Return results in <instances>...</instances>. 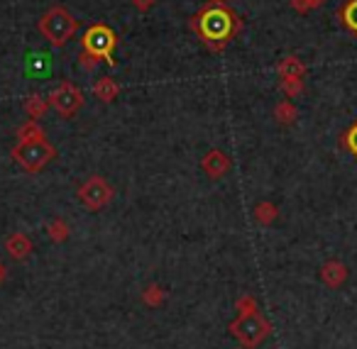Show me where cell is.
<instances>
[{
  "label": "cell",
  "mask_w": 357,
  "mask_h": 349,
  "mask_svg": "<svg viewBox=\"0 0 357 349\" xmlns=\"http://www.w3.org/2000/svg\"><path fill=\"white\" fill-rule=\"evenodd\" d=\"M189 27L206 49L220 54L243 32V20L223 0H206L189 17Z\"/></svg>",
  "instance_id": "obj_1"
},
{
  "label": "cell",
  "mask_w": 357,
  "mask_h": 349,
  "mask_svg": "<svg viewBox=\"0 0 357 349\" xmlns=\"http://www.w3.org/2000/svg\"><path fill=\"white\" fill-rule=\"evenodd\" d=\"M37 32L42 35V40H47L52 47L61 49L66 47L79 32V20L66 10L64 6H52L47 13H42L37 20Z\"/></svg>",
  "instance_id": "obj_2"
},
{
  "label": "cell",
  "mask_w": 357,
  "mask_h": 349,
  "mask_svg": "<svg viewBox=\"0 0 357 349\" xmlns=\"http://www.w3.org/2000/svg\"><path fill=\"white\" fill-rule=\"evenodd\" d=\"M245 305H248V308H245L243 313L233 320V325H230V334H233L240 344H245V347H257L269 334V323L264 320L262 313H257V308H255V303L250 298H245Z\"/></svg>",
  "instance_id": "obj_3"
},
{
  "label": "cell",
  "mask_w": 357,
  "mask_h": 349,
  "mask_svg": "<svg viewBox=\"0 0 357 349\" xmlns=\"http://www.w3.org/2000/svg\"><path fill=\"white\" fill-rule=\"evenodd\" d=\"M115 47H118V35H115L105 22H93V25L81 35V52H89L91 56L105 61L108 66H115V59H113Z\"/></svg>",
  "instance_id": "obj_4"
},
{
  "label": "cell",
  "mask_w": 357,
  "mask_h": 349,
  "mask_svg": "<svg viewBox=\"0 0 357 349\" xmlns=\"http://www.w3.org/2000/svg\"><path fill=\"white\" fill-rule=\"evenodd\" d=\"M10 154L22 171L37 173L56 157V149L47 139H35V142H17Z\"/></svg>",
  "instance_id": "obj_5"
},
{
  "label": "cell",
  "mask_w": 357,
  "mask_h": 349,
  "mask_svg": "<svg viewBox=\"0 0 357 349\" xmlns=\"http://www.w3.org/2000/svg\"><path fill=\"white\" fill-rule=\"evenodd\" d=\"M50 105L56 110V115L64 120H71L86 105V95L74 81H61L50 93Z\"/></svg>",
  "instance_id": "obj_6"
},
{
  "label": "cell",
  "mask_w": 357,
  "mask_h": 349,
  "mask_svg": "<svg viewBox=\"0 0 357 349\" xmlns=\"http://www.w3.org/2000/svg\"><path fill=\"white\" fill-rule=\"evenodd\" d=\"M79 201L84 203L89 210H103L110 201H113V188L108 186L103 176H91L79 188Z\"/></svg>",
  "instance_id": "obj_7"
},
{
  "label": "cell",
  "mask_w": 357,
  "mask_h": 349,
  "mask_svg": "<svg viewBox=\"0 0 357 349\" xmlns=\"http://www.w3.org/2000/svg\"><path fill=\"white\" fill-rule=\"evenodd\" d=\"M201 169H204L206 176L211 178H223L230 169V157L220 149H211L204 159H201Z\"/></svg>",
  "instance_id": "obj_8"
},
{
  "label": "cell",
  "mask_w": 357,
  "mask_h": 349,
  "mask_svg": "<svg viewBox=\"0 0 357 349\" xmlns=\"http://www.w3.org/2000/svg\"><path fill=\"white\" fill-rule=\"evenodd\" d=\"M318 274H321V281L326 286H331V288H340V286L347 281V266L340 264V261H335V259H331L321 266Z\"/></svg>",
  "instance_id": "obj_9"
},
{
  "label": "cell",
  "mask_w": 357,
  "mask_h": 349,
  "mask_svg": "<svg viewBox=\"0 0 357 349\" xmlns=\"http://www.w3.org/2000/svg\"><path fill=\"white\" fill-rule=\"evenodd\" d=\"M277 74L279 79H303L306 76V64L298 56L289 54L277 64Z\"/></svg>",
  "instance_id": "obj_10"
},
{
  "label": "cell",
  "mask_w": 357,
  "mask_h": 349,
  "mask_svg": "<svg viewBox=\"0 0 357 349\" xmlns=\"http://www.w3.org/2000/svg\"><path fill=\"white\" fill-rule=\"evenodd\" d=\"M91 91H93V95L100 100V103H113L120 93V86H118V81L110 79V76H100Z\"/></svg>",
  "instance_id": "obj_11"
},
{
  "label": "cell",
  "mask_w": 357,
  "mask_h": 349,
  "mask_svg": "<svg viewBox=\"0 0 357 349\" xmlns=\"http://www.w3.org/2000/svg\"><path fill=\"white\" fill-rule=\"evenodd\" d=\"M335 15H337V22L357 37V0H345L335 10Z\"/></svg>",
  "instance_id": "obj_12"
},
{
  "label": "cell",
  "mask_w": 357,
  "mask_h": 349,
  "mask_svg": "<svg viewBox=\"0 0 357 349\" xmlns=\"http://www.w3.org/2000/svg\"><path fill=\"white\" fill-rule=\"evenodd\" d=\"M6 249H8V254H10L13 259H25V256L32 251V242L27 240V235H22V232H15V235L8 237Z\"/></svg>",
  "instance_id": "obj_13"
},
{
  "label": "cell",
  "mask_w": 357,
  "mask_h": 349,
  "mask_svg": "<svg viewBox=\"0 0 357 349\" xmlns=\"http://www.w3.org/2000/svg\"><path fill=\"white\" fill-rule=\"evenodd\" d=\"M50 98H42V95H30V98L25 100V113L30 120H37V118H45V113L50 110Z\"/></svg>",
  "instance_id": "obj_14"
},
{
  "label": "cell",
  "mask_w": 357,
  "mask_h": 349,
  "mask_svg": "<svg viewBox=\"0 0 357 349\" xmlns=\"http://www.w3.org/2000/svg\"><path fill=\"white\" fill-rule=\"evenodd\" d=\"M35 139H47L45 130L37 125V120H27L25 125L17 127V142H35Z\"/></svg>",
  "instance_id": "obj_15"
},
{
  "label": "cell",
  "mask_w": 357,
  "mask_h": 349,
  "mask_svg": "<svg viewBox=\"0 0 357 349\" xmlns=\"http://www.w3.org/2000/svg\"><path fill=\"white\" fill-rule=\"evenodd\" d=\"M296 105L291 103V100H282V103H277V108H274V118H277L279 125H294L296 123Z\"/></svg>",
  "instance_id": "obj_16"
},
{
  "label": "cell",
  "mask_w": 357,
  "mask_h": 349,
  "mask_svg": "<svg viewBox=\"0 0 357 349\" xmlns=\"http://www.w3.org/2000/svg\"><path fill=\"white\" fill-rule=\"evenodd\" d=\"M340 147L345 149V152H350L352 157L357 159V120L340 134Z\"/></svg>",
  "instance_id": "obj_17"
},
{
  "label": "cell",
  "mask_w": 357,
  "mask_h": 349,
  "mask_svg": "<svg viewBox=\"0 0 357 349\" xmlns=\"http://www.w3.org/2000/svg\"><path fill=\"white\" fill-rule=\"evenodd\" d=\"M279 86L287 98H296L303 93V79H279Z\"/></svg>",
  "instance_id": "obj_18"
},
{
  "label": "cell",
  "mask_w": 357,
  "mask_h": 349,
  "mask_svg": "<svg viewBox=\"0 0 357 349\" xmlns=\"http://www.w3.org/2000/svg\"><path fill=\"white\" fill-rule=\"evenodd\" d=\"M255 217H257V222H262V225H269V222H274V217H277V208H274L272 203H259V205L255 208Z\"/></svg>",
  "instance_id": "obj_19"
},
{
  "label": "cell",
  "mask_w": 357,
  "mask_h": 349,
  "mask_svg": "<svg viewBox=\"0 0 357 349\" xmlns=\"http://www.w3.org/2000/svg\"><path fill=\"white\" fill-rule=\"evenodd\" d=\"M326 0H291V10H296L298 15H306L311 10H318Z\"/></svg>",
  "instance_id": "obj_20"
},
{
  "label": "cell",
  "mask_w": 357,
  "mask_h": 349,
  "mask_svg": "<svg viewBox=\"0 0 357 349\" xmlns=\"http://www.w3.org/2000/svg\"><path fill=\"white\" fill-rule=\"evenodd\" d=\"M98 64H100V59H96V56H91L89 52H81V54H79V66H81V69H84V71H93Z\"/></svg>",
  "instance_id": "obj_21"
},
{
  "label": "cell",
  "mask_w": 357,
  "mask_h": 349,
  "mask_svg": "<svg viewBox=\"0 0 357 349\" xmlns=\"http://www.w3.org/2000/svg\"><path fill=\"white\" fill-rule=\"evenodd\" d=\"M50 235H52V240H54V242H64L66 240V225L61 220L52 222V225H50Z\"/></svg>",
  "instance_id": "obj_22"
},
{
  "label": "cell",
  "mask_w": 357,
  "mask_h": 349,
  "mask_svg": "<svg viewBox=\"0 0 357 349\" xmlns=\"http://www.w3.org/2000/svg\"><path fill=\"white\" fill-rule=\"evenodd\" d=\"M130 3H132V8H135V10H139V13H147V10H152V8H154V3H157V0H130Z\"/></svg>",
  "instance_id": "obj_23"
},
{
  "label": "cell",
  "mask_w": 357,
  "mask_h": 349,
  "mask_svg": "<svg viewBox=\"0 0 357 349\" xmlns=\"http://www.w3.org/2000/svg\"><path fill=\"white\" fill-rule=\"evenodd\" d=\"M3 281H6V264L0 261V284H3Z\"/></svg>",
  "instance_id": "obj_24"
},
{
  "label": "cell",
  "mask_w": 357,
  "mask_h": 349,
  "mask_svg": "<svg viewBox=\"0 0 357 349\" xmlns=\"http://www.w3.org/2000/svg\"><path fill=\"white\" fill-rule=\"evenodd\" d=\"M223 3H230V0H223Z\"/></svg>",
  "instance_id": "obj_25"
}]
</instances>
